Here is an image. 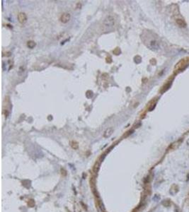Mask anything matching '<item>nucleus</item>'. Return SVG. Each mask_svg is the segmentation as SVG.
Wrapping results in <instances>:
<instances>
[{"label": "nucleus", "mask_w": 189, "mask_h": 212, "mask_svg": "<svg viewBox=\"0 0 189 212\" xmlns=\"http://www.w3.org/2000/svg\"><path fill=\"white\" fill-rule=\"evenodd\" d=\"M189 64V57H186V58H184V59H181L175 66V68H174V73L175 74H177L180 71L184 69Z\"/></svg>", "instance_id": "1"}, {"label": "nucleus", "mask_w": 189, "mask_h": 212, "mask_svg": "<svg viewBox=\"0 0 189 212\" xmlns=\"http://www.w3.org/2000/svg\"><path fill=\"white\" fill-rule=\"evenodd\" d=\"M115 23V20L114 18L112 16H108L105 18V20L103 21V26L104 28L106 29H108L112 28L114 26Z\"/></svg>", "instance_id": "2"}, {"label": "nucleus", "mask_w": 189, "mask_h": 212, "mask_svg": "<svg viewBox=\"0 0 189 212\" xmlns=\"http://www.w3.org/2000/svg\"><path fill=\"white\" fill-rule=\"evenodd\" d=\"M70 18H71V16H70L69 13H65L61 16L60 21L62 23H67L70 20Z\"/></svg>", "instance_id": "4"}, {"label": "nucleus", "mask_w": 189, "mask_h": 212, "mask_svg": "<svg viewBox=\"0 0 189 212\" xmlns=\"http://www.w3.org/2000/svg\"><path fill=\"white\" fill-rule=\"evenodd\" d=\"M176 23L180 26V27H185L186 26V22L183 19H177L176 20Z\"/></svg>", "instance_id": "7"}, {"label": "nucleus", "mask_w": 189, "mask_h": 212, "mask_svg": "<svg viewBox=\"0 0 189 212\" xmlns=\"http://www.w3.org/2000/svg\"><path fill=\"white\" fill-rule=\"evenodd\" d=\"M113 133V129L112 128H108L106 130V132H104V134H103V137L107 138V137H109Z\"/></svg>", "instance_id": "6"}, {"label": "nucleus", "mask_w": 189, "mask_h": 212, "mask_svg": "<svg viewBox=\"0 0 189 212\" xmlns=\"http://www.w3.org/2000/svg\"><path fill=\"white\" fill-rule=\"evenodd\" d=\"M72 146L74 148H77L78 147V144H77L76 142L72 141Z\"/></svg>", "instance_id": "9"}, {"label": "nucleus", "mask_w": 189, "mask_h": 212, "mask_svg": "<svg viewBox=\"0 0 189 212\" xmlns=\"http://www.w3.org/2000/svg\"><path fill=\"white\" fill-rule=\"evenodd\" d=\"M35 45H36L35 42L34 41H33V40H30V41H28V42H27V46H28V48H31V49H33L35 46Z\"/></svg>", "instance_id": "8"}, {"label": "nucleus", "mask_w": 189, "mask_h": 212, "mask_svg": "<svg viewBox=\"0 0 189 212\" xmlns=\"http://www.w3.org/2000/svg\"><path fill=\"white\" fill-rule=\"evenodd\" d=\"M183 139H180L179 140H178V141H175V142H173V143H172V145L170 146V148L172 149V150H175V149H176L181 144V143L183 142Z\"/></svg>", "instance_id": "5"}, {"label": "nucleus", "mask_w": 189, "mask_h": 212, "mask_svg": "<svg viewBox=\"0 0 189 212\" xmlns=\"http://www.w3.org/2000/svg\"><path fill=\"white\" fill-rule=\"evenodd\" d=\"M18 21L21 23L23 24V23H25L27 21V16H26V15L25 13L21 12L18 15Z\"/></svg>", "instance_id": "3"}]
</instances>
